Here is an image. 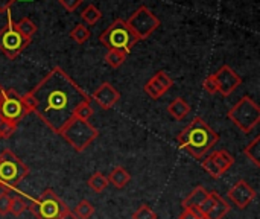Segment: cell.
Segmentation results:
<instances>
[{"label": "cell", "instance_id": "1", "mask_svg": "<svg viewBox=\"0 0 260 219\" xmlns=\"http://www.w3.org/2000/svg\"><path fill=\"white\" fill-rule=\"evenodd\" d=\"M29 93L34 113L56 134L73 119L79 104L91 101L61 67H53Z\"/></svg>", "mask_w": 260, "mask_h": 219}, {"label": "cell", "instance_id": "2", "mask_svg": "<svg viewBox=\"0 0 260 219\" xmlns=\"http://www.w3.org/2000/svg\"><path fill=\"white\" fill-rule=\"evenodd\" d=\"M180 149L189 152L193 159H203L219 140L218 133L201 117H195L177 137Z\"/></svg>", "mask_w": 260, "mask_h": 219}, {"label": "cell", "instance_id": "3", "mask_svg": "<svg viewBox=\"0 0 260 219\" xmlns=\"http://www.w3.org/2000/svg\"><path fill=\"white\" fill-rule=\"evenodd\" d=\"M99 41L108 50H119V52H123L125 55H128L131 52V49L134 47V44L140 40L134 35V32L129 29V26L126 24L125 20L116 18L99 35Z\"/></svg>", "mask_w": 260, "mask_h": 219}, {"label": "cell", "instance_id": "4", "mask_svg": "<svg viewBox=\"0 0 260 219\" xmlns=\"http://www.w3.org/2000/svg\"><path fill=\"white\" fill-rule=\"evenodd\" d=\"M29 172V168L11 149L0 152V189L8 194L15 191Z\"/></svg>", "mask_w": 260, "mask_h": 219}, {"label": "cell", "instance_id": "5", "mask_svg": "<svg viewBox=\"0 0 260 219\" xmlns=\"http://www.w3.org/2000/svg\"><path fill=\"white\" fill-rule=\"evenodd\" d=\"M59 136L76 151L84 152L99 136L98 130L88 122L73 117L59 133Z\"/></svg>", "mask_w": 260, "mask_h": 219}, {"label": "cell", "instance_id": "6", "mask_svg": "<svg viewBox=\"0 0 260 219\" xmlns=\"http://www.w3.org/2000/svg\"><path fill=\"white\" fill-rule=\"evenodd\" d=\"M27 209L37 219H59L64 210L69 207L52 189H46L40 197L29 198Z\"/></svg>", "mask_w": 260, "mask_h": 219}, {"label": "cell", "instance_id": "7", "mask_svg": "<svg viewBox=\"0 0 260 219\" xmlns=\"http://www.w3.org/2000/svg\"><path fill=\"white\" fill-rule=\"evenodd\" d=\"M229 119L242 133H251L260 122V107L250 96H244L229 111Z\"/></svg>", "mask_w": 260, "mask_h": 219}, {"label": "cell", "instance_id": "8", "mask_svg": "<svg viewBox=\"0 0 260 219\" xmlns=\"http://www.w3.org/2000/svg\"><path fill=\"white\" fill-rule=\"evenodd\" d=\"M6 24L0 29V52L9 59H15L30 44V40L17 30L9 11H6Z\"/></svg>", "mask_w": 260, "mask_h": 219}, {"label": "cell", "instance_id": "9", "mask_svg": "<svg viewBox=\"0 0 260 219\" xmlns=\"http://www.w3.org/2000/svg\"><path fill=\"white\" fill-rule=\"evenodd\" d=\"M30 111L23 104L21 95H18L14 88L6 90L3 101L0 102V117L9 125L17 127Z\"/></svg>", "mask_w": 260, "mask_h": 219}, {"label": "cell", "instance_id": "10", "mask_svg": "<svg viewBox=\"0 0 260 219\" xmlns=\"http://www.w3.org/2000/svg\"><path fill=\"white\" fill-rule=\"evenodd\" d=\"M126 24L139 40H146L160 26L158 17L146 6H140L128 20Z\"/></svg>", "mask_w": 260, "mask_h": 219}, {"label": "cell", "instance_id": "11", "mask_svg": "<svg viewBox=\"0 0 260 219\" xmlns=\"http://www.w3.org/2000/svg\"><path fill=\"white\" fill-rule=\"evenodd\" d=\"M213 78L218 87V93H221L222 96H230L242 84V78L227 64H224L216 73H213Z\"/></svg>", "mask_w": 260, "mask_h": 219}, {"label": "cell", "instance_id": "12", "mask_svg": "<svg viewBox=\"0 0 260 219\" xmlns=\"http://www.w3.org/2000/svg\"><path fill=\"white\" fill-rule=\"evenodd\" d=\"M229 200L241 210L247 209L256 198V191L245 180L236 181L227 194Z\"/></svg>", "mask_w": 260, "mask_h": 219}, {"label": "cell", "instance_id": "13", "mask_svg": "<svg viewBox=\"0 0 260 219\" xmlns=\"http://www.w3.org/2000/svg\"><path fill=\"white\" fill-rule=\"evenodd\" d=\"M91 101H94L102 110H111L120 99V93L114 88V85H111L110 82H102L91 95L90 98Z\"/></svg>", "mask_w": 260, "mask_h": 219}, {"label": "cell", "instance_id": "14", "mask_svg": "<svg viewBox=\"0 0 260 219\" xmlns=\"http://www.w3.org/2000/svg\"><path fill=\"white\" fill-rule=\"evenodd\" d=\"M209 197V192L203 186H197L181 203L183 209H200L203 201Z\"/></svg>", "mask_w": 260, "mask_h": 219}, {"label": "cell", "instance_id": "15", "mask_svg": "<svg viewBox=\"0 0 260 219\" xmlns=\"http://www.w3.org/2000/svg\"><path fill=\"white\" fill-rule=\"evenodd\" d=\"M108 184H111L116 189H123L129 181H131V175L129 172L123 168V166H116L107 177Z\"/></svg>", "mask_w": 260, "mask_h": 219}, {"label": "cell", "instance_id": "16", "mask_svg": "<svg viewBox=\"0 0 260 219\" xmlns=\"http://www.w3.org/2000/svg\"><path fill=\"white\" fill-rule=\"evenodd\" d=\"M230 210H232L230 204L218 192H215V204L210 209V212L206 215V219H224Z\"/></svg>", "mask_w": 260, "mask_h": 219}, {"label": "cell", "instance_id": "17", "mask_svg": "<svg viewBox=\"0 0 260 219\" xmlns=\"http://www.w3.org/2000/svg\"><path fill=\"white\" fill-rule=\"evenodd\" d=\"M169 114L175 119V120H183L189 113H190V105L183 99V98H175L169 107H168Z\"/></svg>", "mask_w": 260, "mask_h": 219}, {"label": "cell", "instance_id": "18", "mask_svg": "<svg viewBox=\"0 0 260 219\" xmlns=\"http://www.w3.org/2000/svg\"><path fill=\"white\" fill-rule=\"evenodd\" d=\"M210 157L213 159V162H215L216 168H218L222 174H225V172L233 166V163H235L233 155H232L229 151H225V149L215 151L213 154H210Z\"/></svg>", "mask_w": 260, "mask_h": 219}, {"label": "cell", "instance_id": "19", "mask_svg": "<svg viewBox=\"0 0 260 219\" xmlns=\"http://www.w3.org/2000/svg\"><path fill=\"white\" fill-rule=\"evenodd\" d=\"M87 184H88V187H90L93 192H96V194L104 192V191L110 186V184H108L107 177H105L102 172H94V174L88 178Z\"/></svg>", "mask_w": 260, "mask_h": 219}, {"label": "cell", "instance_id": "20", "mask_svg": "<svg viewBox=\"0 0 260 219\" xmlns=\"http://www.w3.org/2000/svg\"><path fill=\"white\" fill-rule=\"evenodd\" d=\"M15 27H17V30H18L24 38H29V40H32V35L37 32V24H35L29 17L20 18V20L15 23Z\"/></svg>", "mask_w": 260, "mask_h": 219}, {"label": "cell", "instance_id": "21", "mask_svg": "<svg viewBox=\"0 0 260 219\" xmlns=\"http://www.w3.org/2000/svg\"><path fill=\"white\" fill-rule=\"evenodd\" d=\"M166 91H168V90H166L154 76L145 84V93H146L151 99H155V101H157V99H160Z\"/></svg>", "mask_w": 260, "mask_h": 219}, {"label": "cell", "instance_id": "22", "mask_svg": "<svg viewBox=\"0 0 260 219\" xmlns=\"http://www.w3.org/2000/svg\"><path fill=\"white\" fill-rule=\"evenodd\" d=\"M81 17L82 20L87 23V24H96L101 18H102V12L94 6V5H87L84 8V11L81 12Z\"/></svg>", "mask_w": 260, "mask_h": 219}, {"label": "cell", "instance_id": "23", "mask_svg": "<svg viewBox=\"0 0 260 219\" xmlns=\"http://www.w3.org/2000/svg\"><path fill=\"white\" fill-rule=\"evenodd\" d=\"M73 213L76 215L78 219H90L94 215V206L90 201L82 200V201L78 203V206L75 207Z\"/></svg>", "mask_w": 260, "mask_h": 219}, {"label": "cell", "instance_id": "24", "mask_svg": "<svg viewBox=\"0 0 260 219\" xmlns=\"http://www.w3.org/2000/svg\"><path fill=\"white\" fill-rule=\"evenodd\" d=\"M244 154L259 168L260 166V137L257 136L245 149H244Z\"/></svg>", "mask_w": 260, "mask_h": 219}, {"label": "cell", "instance_id": "25", "mask_svg": "<svg viewBox=\"0 0 260 219\" xmlns=\"http://www.w3.org/2000/svg\"><path fill=\"white\" fill-rule=\"evenodd\" d=\"M69 37H70L75 43L84 44V43L90 38V30L87 29L85 24H76V26L70 30Z\"/></svg>", "mask_w": 260, "mask_h": 219}, {"label": "cell", "instance_id": "26", "mask_svg": "<svg viewBox=\"0 0 260 219\" xmlns=\"http://www.w3.org/2000/svg\"><path fill=\"white\" fill-rule=\"evenodd\" d=\"M126 59V55L123 52H119V50H108L107 55H105V62L111 67V69H117L120 67Z\"/></svg>", "mask_w": 260, "mask_h": 219}, {"label": "cell", "instance_id": "27", "mask_svg": "<svg viewBox=\"0 0 260 219\" xmlns=\"http://www.w3.org/2000/svg\"><path fill=\"white\" fill-rule=\"evenodd\" d=\"M27 210V203L21 197H12L11 198V206H9V213L14 216H20Z\"/></svg>", "mask_w": 260, "mask_h": 219}, {"label": "cell", "instance_id": "28", "mask_svg": "<svg viewBox=\"0 0 260 219\" xmlns=\"http://www.w3.org/2000/svg\"><path fill=\"white\" fill-rule=\"evenodd\" d=\"M91 116H93V107H91L90 101H85V102H82V104H79L76 107L73 117H78V119H82V120H88Z\"/></svg>", "mask_w": 260, "mask_h": 219}, {"label": "cell", "instance_id": "29", "mask_svg": "<svg viewBox=\"0 0 260 219\" xmlns=\"http://www.w3.org/2000/svg\"><path fill=\"white\" fill-rule=\"evenodd\" d=\"M203 169H204V171H206L212 178H216V180H218V178H221V177L224 175V174L216 168V165H215V162H213V159H212L210 155H209L207 159H204V160H203Z\"/></svg>", "mask_w": 260, "mask_h": 219}, {"label": "cell", "instance_id": "30", "mask_svg": "<svg viewBox=\"0 0 260 219\" xmlns=\"http://www.w3.org/2000/svg\"><path fill=\"white\" fill-rule=\"evenodd\" d=\"M133 219H157V213H155L149 206L143 204V206H140V207L134 212Z\"/></svg>", "mask_w": 260, "mask_h": 219}, {"label": "cell", "instance_id": "31", "mask_svg": "<svg viewBox=\"0 0 260 219\" xmlns=\"http://www.w3.org/2000/svg\"><path fill=\"white\" fill-rule=\"evenodd\" d=\"M213 204H215V192H209V197L203 201V204H201L200 209H198L204 218H206V215L210 212V209L213 207Z\"/></svg>", "mask_w": 260, "mask_h": 219}, {"label": "cell", "instance_id": "32", "mask_svg": "<svg viewBox=\"0 0 260 219\" xmlns=\"http://www.w3.org/2000/svg\"><path fill=\"white\" fill-rule=\"evenodd\" d=\"M17 127L14 125H9L8 122H5L2 117H0V139H9L14 133H15Z\"/></svg>", "mask_w": 260, "mask_h": 219}, {"label": "cell", "instance_id": "33", "mask_svg": "<svg viewBox=\"0 0 260 219\" xmlns=\"http://www.w3.org/2000/svg\"><path fill=\"white\" fill-rule=\"evenodd\" d=\"M11 195L8 192L0 194V215L5 216L9 213V206H11Z\"/></svg>", "mask_w": 260, "mask_h": 219}, {"label": "cell", "instance_id": "34", "mask_svg": "<svg viewBox=\"0 0 260 219\" xmlns=\"http://www.w3.org/2000/svg\"><path fill=\"white\" fill-rule=\"evenodd\" d=\"M154 78H155V79H157V81H158V82L166 88V90H169V88L174 85V81H172V79L169 78V75H168L166 72H163V70L157 72V73L154 75Z\"/></svg>", "mask_w": 260, "mask_h": 219}, {"label": "cell", "instance_id": "35", "mask_svg": "<svg viewBox=\"0 0 260 219\" xmlns=\"http://www.w3.org/2000/svg\"><path fill=\"white\" fill-rule=\"evenodd\" d=\"M203 87H204V90H206L209 95H215V93H218V87H216V82H215L213 73H212V75H209V76L204 79Z\"/></svg>", "mask_w": 260, "mask_h": 219}, {"label": "cell", "instance_id": "36", "mask_svg": "<svg viewBox=\"0 0 260 219\" xmlns=\"http://www.w3.org/2000/svg\"><path fill=\"white\" fill-rule=\"evenodd\" d=\"M178 219H206L198 209H183Z\"/></svg>", "mask_w": 260, "mask_h": 219}, {"label": "cell", "instance_id": "37", "mask_svg": "<svg viewBox=\"0 0 260 219\" xmlns=\"http://www.w3.org/2000/svg\"><path fill=\"white\" fill-rule=\"evenodd\" d=\"M58 2H59V5H61L67 12H73V11L78 9L79 5H82L84 0H58Z\"/></svg>", "mask_w": 260, "mask_h": 219}, {"label": "cell", "instance_id": "38", "mask_svg": "<svg viewBox=\"0 0 260 219\" xmlns=\"http://www.w3.org/2000/svg\"><path fill=\"white\" fill-rule=\"evenodd\" d=\"M14 2H15V0H0V12L3 14V12L9 11L11 5H12Z\"/></svg>", "mask_w": 260, "mask_h": 219}, {"label": "cell", "instance_id": "39", "mask_svg": "<svg viewBox=\"0 0 260 219\" xmlns=\"http://www.w3.org/2000/svg\"><path fill=\"white\" fill-rule=\"evenodd\" d=\"M59 219H78V218H76V215H75L70 209H66V210H64V213L59 216Z\"/></svg>", "mask_w": 260, "mask_h": 219}, {"label": "cell", "instance_id": "40", "mask_svg": "<svg viewBox=\"0 0 260 219\" xmlns=\"http://www.w3.org/2000/svg\"><path fill=\"white\" fill-rule=\"evenodd\" d=\"M5 93H6V90L2 87V84H0V102L3 101V98H5Z\"/></svg>", "mask_w": 260, "mask_h": 219}]
</instances>
